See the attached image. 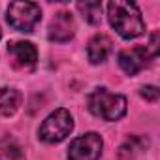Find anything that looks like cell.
I'll use <instances>...</instances> for the list:
<instances>
[{
    "label": "cell",
    "mask_w": 160,
    "mask_h": 160,
    "mask_svg": "<svg viewBox=\"0 0 160 160\" xmlns=\"http://www.w3.org/2000/svg\"><path fill=\"white\" fill-rule=\"evenodd\" d=\"M0 160H27V158L17 145L8 143V145L0 147Z\"/></svg>",
    "instance_id": "7c38bea8"
},
{
    "label": "cell",
    "mask_w": 160,
    "mask_h": 160,
    "mask_svg": "<svg viewBox=\"0 0 160 160\" xmlns=\"http://www.w3.org/2000/svg\"><path fill=\"white\" fill-rule=\"evenodd\" d=\"M0 38H2V30H0Z\"/></svg>",
    "instance_id": "5bb4252c"
},
{
    "label": "cell",
    "mask_w": 160,
    "mask_h": 160,
    "mask_svg": "<svg viewBox=\"0 0 160 160\" xmlns=\"http://www.w3.org/2000/svg\"><path fill=\"white\" fill-rule=\"evenodd\" d=\"M73 130V119L68 109L60 108L53 111L40 126V139L45 143H60Z\"/></svg>",
    "instance_id": "3957f363"
},
{
    "label": "cell",
    "mask_w": 160,
    "mask_h": 160,
    "mask_svg": "<svg viewBox=\"0 0 160 160\" xmlns=\"http://www.w3.org/2000/svg\"><path fill=\"white\" fill-rule=\"evenodd\" d=\"M113 49V42L109 40V36L106 34H96L91 42H89V47H87V55H89V60L92 64H100L104 62L109 53Z\"/></svg>",
    "instance_id": "9c48e42d"
},
{
    "label": "cell",
    "mask_w": 160,
    "mask_h": 160,
    "mask_svg": "<svg viewBox=\"0 0 160 160\" xmlns=\"http://www.w3.org/2000/svg\"><path fill=\"white\" fill-rule=\"evenodd\" d=\"M10 27L19 32H32L42 19V10L36 2H12L6 15Z\"/></svg>",
    "instance_id": "277c9868"
},
{
    "label": "cell",
    "mask_w": 160,
    "mask_h": 160,
    "mask_svg": "<svg viewBox=\"0 0 160 160\" xmlns=\"http://www.w3.org/2000/svg\"><path fill=\"white\" fill-rule=\"evenodd\" d=\"M87 102H89L91 113L104 121H119L126 113V98L122 94L109 92L108 89L92 91Z\"/></svg>",
    "instance_id": "7a4b0ae2"
},
{
    "label": "cell",
    "mask_w": 160,
    "mask_h": 160,
    "mask_svg": "<svg viewBox=\"0 0 160 160\" xmlns=\"http://www.w3.org/2000/svg\"><path fill=\"white\" fill-rule=\"evenodd\" d=\"M108 17L117 34L124 40H134L145 32V21L138 4L124 0H111L108 4Z\"/></svg>",
    "instance_id": "6da1fadb"
},
{
    "label": "cell",
    "mask_w": 160,
    "mask_h": 160,
    "mask_svg": "<svg viewBox=\"0 0 160 160\" xmlns=\"http://www.w3.org/2000/svg\"><path fill=\"white\" fill-rule=\"evenodd\" d=\"M102 138L96 132H89L75 138L68 149V160H100L102 156Z\"/></svg>",
    "instance_id": "5b68a950"
},
{
    "label": "cell",
    "mask_w": 160,
    "mask_h": 160,
    "mask_svg": "<svg viewBox=\"0 0 160 160\" xmlns=\"http://www.w3.org/2000/svg\"><path fill=\"white\" fill-rule=\"evenodd\" d=\"M151 58H154L147 47H132V49H124L119 55V66L122 68L124 73L128 75H136L139 73L143 68L149 66Z\"/></svg>",
    "instance_id": "8992f818"
},
{
    "label": "cell",
    "mask_w": 160,
    "mask_h": 160,
    "mask_svg": "<svg viewBox=\"0 0 160 160\" xmlns=\"http://www.w3.org/2000/svg\"><path fill=\"white\" fill-rule=\"evenodd\" d=\"M8 55L13 58V66L21 70H30L38 62V49L30 42H12L8 45Z\"/></svg>",
    "instance_id": "52a82bcc"
},
{
    "label": "cell",
    "mask_w": 160,
    "mask_h": 160,
    "mask_svg": "<svg viewBox=\"0 0 160 160\" xmlns=\"http://www.w3.org/2000/svg\"><path fill=\"white\" fill-rule=\"evenodd\" d=\"M141 96H143L145 100H149V102H156V100H158V89L152 87V85L143 87V89H141Z\"/></svg>",
    "instance_id": "4fadbf2b"
},
{
    "label": "cell",
    "mask_w": 160,
    "mask_h": 160,
    "mask_svg": "<svg viewBox=\"0 0 160 160\" xmlns=\"http://www.w3.org/2000/svg\"><path fill=\"white\" fill-rule=\"evenodd\" d=\"M21 106V92L15 89H2L0 91V115L12 117Z\"/></svg>",
    "instance_id": "30bf717a"
},
{
    "label": "cell",
    "mask_w": 160,
    "mask_h": 160,
    "mask_svg": "<svg viewBox=\"0 0 160 160\" xmlns=\"http://www.w3.org/2000/svg\"><path fill=\"white\" fill-rule=\"evenodd\" d=\"M77 10L83 13V19L91 25H98L102 19V4L100 2H79Z\"/></svg>",
    "instance_id": "8fae6325"
},
{
    "label": "cell",
    "mask_w": 160,
    "mask_h": 160,
    "mask_svg": "<svg viewBox=\"0 0 160 160\" xmlns=\"http://www.w3.org/2000/svg\"><path fill=\"white\" fill-rule=\"evenodd\" d=\"M73 30H75V25H73V17L72 13L68 12H60L57 13V17L53 19V23L49 25V40L51 42H57V43H64V42H70L72 36H73Z\"/></svg>",
    "instance_id": "ba28073f"
}]
</instances>
